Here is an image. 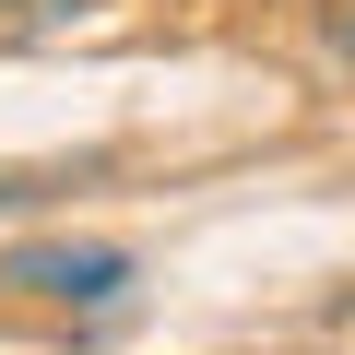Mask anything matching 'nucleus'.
Masks as SVG:
<instances>
[{"mask_svg": "<svg viewBox=\"0 0 355 355\" xmlns=\"http://www.w3.org/2000/svg\"><path fill=\"white\" fill-rule=\"evenodd\" d=\"M0 284H24V296H71V308H107L130 284V249L107 237H48V249H12L0 261Z\"/></svg>", "mask_w": 355, "mask_h": 355, "instance_id": "f257e3e1", "label": "nucleus"}, {"mask_svg": "<svg viewBox=\"0 0 355 355\" xmlns=\"http://www.w3.org/2000/svg\"><path fill=\"white\" fill-rule=\"evenodd\" d=\"M308 12H320V36H331V48L355 60V0H308Z\"/></svg>", "mask_w": 355, "mask_h": 355, "instance_id": "f03ea898", "label": "nucleus"}]
</instances>
